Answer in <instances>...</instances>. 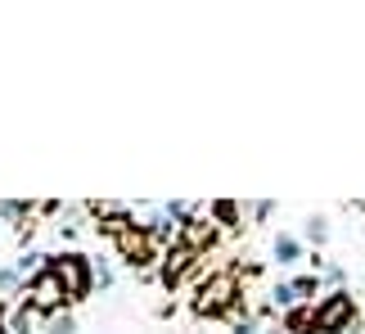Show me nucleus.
Segmentation results:
<instances>
[{
    "label": "nucleus",
    "mask_w": 365,
    "mask_h": 334,
    "mask_svg": "<svg viewBox=\"0 0 365 334\" xmlns=\"http://www.w3.org/2000/svg\"><path fill=\"white\" fill-rule=\"evenodd\" d=\"M284 334H316V303H298L293 312H284Z\"/></svg>",
    "instance_id": "1a4fd4ad"
},
{
    "label": "nucleus",
    "mask_w": 365,
    "mask_h": 334,
    "mask_svg": "<svg viewBox=\"0 0 365 334\" xmlns=\"http://www.w3.org/2000/svg\"><path fill=\"white\" fill-rule=\"evenodd\" d=\"M266 334H284V325H266Z\"/></svg>",
    "instance_id": "4be33fe9"
},
{
    "label": "nucleus",
    "mask_w": 365,
    "mask_h": 334,
    "mask_svg": "<svg viewBox=\"0 0 365 334\" xmlns=\"http://www.w3.org/2000/svg\"><path fill=\"white\" fill-rule=\"evenodd\" d=\"M257 330H262V316H252V312L235 316V325H230V334H257Z\"/></svg>",
    "instance_id": "a211bd4d"
},
{
    "label": "nucleus",
    "mask_w": 365,
    "mask_h": 334,
    "mask_svg": "<svg viewBox=\"0 0 365 334\" xmlns=\"http://www.w3.org/2000/svg\"><path fill=\"white\" fill-rule=\"evenodd\" d=\"M302 235H307V244H316V253L329 244V217H320V213H312L307 217V226H302Z\"/></svg>",
    "instance_id": "f8f14e48"
},
{
    "label": "nucleus",
    "mask_w": 365,
    "mask_h": 334,
    "mask_svg": "<svg viewBox=\"0 0 365 334\" xmlns=\"http://www.w3.org/2000/svg\"><path fill=\"white\" fill-rule=\"evenodd\" d=\"M23 285H27V280H23L14 267H0V303H9L14 294H23Z\"/></svg>",
    "instance_id": "2eb2a0df"
},
{
    "label": "nucleus",
    "mask_w": 365,
    "mask_h": 334,
    "mask_svg": "<svg viewBox=\"0 0 365 334\" xmlns=\"http://www.w3.org/2000/svg\"><path fill=\"white\" fill-rule=\"evenodd\" d=\"M199 267H203V253H194L190 244H180V240H176V244L163 253V262H158V280H163L167 294H172V289H180Z\"/></svg>",
    "instance_id": "423d86ee"
},
{
    "label": "nucleus",
    "mask_w": 365,
    "mask_h": 334,
    "mask_svg": "<svg viewBox=\"0 0 365 334\" xmlns=\"http://www.w3.org/2000/svg\"><path fill=\"white\" fill-rule=\"evenodd\" d=\"M271 308H275L279 316L298 308V294H293V280H279V285H271Z\"/></svg>",
    "instance_id": "ddd939ff"
},
{
    "label": "nucleus",
    "mask_w": 365,
    "mask_h": 334,
    "mask_svg": "<svg viewBox=\"0 0 365 334\" xmlns=\"http://www.w3.org/2000/svg\"><path fill=\"white\" fill-rule=\"evenodd\" d=\"M32 325H36V312L27 308V303H19L14 316H9V334H32Z\"/></svg>",
    "instance_id": "dca6fc26"
},
{
    "label": "nucleus",
    "mask_w": 365,
    "mask_h": 334,
    "mask_svg": "<svg viewBox=\"0 0 365 334\" xmlns=\"http://www.w3.org/2000/svg\"><path fill=\"white\" fill-rule=\"evenodd\" d=\"M302 258H307L302 253V240L293 231H279L275 240H271V262H275V267H298Z\"/></svg>",
    "instance_id": "6e6552de"
},
{
    "label": "nucleus",
    "mask_w": 365,
    "mask_h": 334,
    "mask_svg": "<svg viewBox=\"0 0 365 334\" xmlns=\"http://www.w3.org/2000/svg\"><path fill=\"white\" fill-rule=\"evenodd\" d=\"M207 217H212L221 231H240L244 203H235V199H217V203H207Z\"/></svg>",
    "instance_id": "9d476101"
},
{
    "label": "nucleus",
    "mask_w": 365,
    "mask_h": 334,
    "mask_svg": "<svg viewBox=\"0 0 365 334\" xmlns=\"http://www.w3.org/2000/svg\"><path fill=\"white\" fill-rule=\"evenodd\" d=\"M361 325V303L352 289H329L316 298V334H347Z\"/></svg>",
    "instance_id": "7ed1b4c3"
},
{
    "label": "nucleus",
    "mask_w": 365,
    "mask_h": 334,
    "mask_svg": "<svg viewBox=\"0 0 365 334\" xmlns=\"http://www.w3.org/2000/svg\"><path fill=\"white\" fill-rule=\"evenodd\" d=\"M0 334H9V321H5V303H0Z\"/></svg>",
    "instance_id": "412c9836"
},
{
    "label": "nucleus",
    "mask_w": 365,
    "mask_h": 334,
    "mask_svg": "<svg viewBox=\"0 0 365 334\" xmlns=\"http://www.w3.org/2000/svg\"><path fill=\"white\" fill-rule=\"evenodd\" d=\"M46 334H77V316L73 312H59L46 321Z\"/></svg>",
    "instance_id": "f3484780"
},
{
    "label": "nucleus",
    "mask_w": 365,
    "mask_h": 334,
    "mask_svg": "<svg viewBox=\"0 0 365 334\" xmlns=\"http://www.w3.org/2000/svg\"><path fill=\"white\" fill-rule=\"evenodd\" d=\"M240 298H244V267L240 262H226V267L207 271L203 280L194 285L190 312L199 316V321H221V316L240 312Z\"/></svg>",
    "instance_id": "f257e3e1"
},
{
    "label": "nucleus",
    "mask_w": 365,
    "mask_h": 334,
    "mask_svg": "<svg viewBox=\"0 0 365 334\" xmlns=\"http://www.w3.org/2000/svg\"><path fill=\"white\" fill-rule=\"evenodd\" d=\"M320 275L316 271H307V275H293V294H298V303H316V294H320Z\"/></svg>",
    "instance_id": "4468645a"
},
{
    "label": "nucleus",
    "mask_w": 365,
    "mask_h": 334,
    "mask_svg": "<svg viewBox=\"0 0 365 334\" xmlns=\"http://www.w3.org/2000/svg\"><path fill=\"white\" fill-rule=\"evenodd\" d=\"M46 267L63 280L68 289V303H86L95 294V262L86 253H77V248H68V253H50Z\"/></svg>",
    "instance_id": "f03ea898"
},
{
    "label": "nucleus",
    "mask_w": 365,
    "mask_h": 334,
    "mask_svg": "<svg viewBox=\"0 0 365 334\" xmlns=\"http://www.w3.org/2000/svg\"><path fill=\"white\" fill-rule=\"evenodd\" d=\"M248 213H252V217H257V221H266V217H271V213H275V203H271V199H262V203H252V208H248Z\"/></svg>",
    "instance_id": "aec40b11"
},
{
    "label": "nucleus",
    "mask_w": 365,
    "mask_h": 334,
    "mask_svg": "<svg viewBox=\"0 0 365 334\" xmlns=\"http://www.w3.org/2000/svg\"><path fill=\"white\" fill-rule=\"evenodd\" d=\"M356 208H361V213H365V199H361V203H356Z\"/></svg>",
    "instance_id": "5701e85b"
},
{
    "label": "nucleus",
    "mask_w": 365,
    "mask_h": 334,
    "mask_svg": "<svg viewBox=\"0 0 365 334\" xmlns=\"http://www.w3.org/2000/svg\"><path fill=\"white\" fill-rule=\"evenodd\" d=\"M32 213H36V208L32 203H19V199H5V203H0V217H5L9 226H19V231L32 226Z\"/></svg>",
    "instance_id": "9b49d317"
},
{
    "label": "nucleus",
    "mask_w": 365,
    "mask_h": 334,
    "mask_svg": "<svg viewBox=\"0 0 365 334\" xmlns=\"http://www.w3.org/2000/svg\"><path fill=\"white\" fill-rule=\"evenodd\" d=\"M180 244H190L194 248V253H212V248L221 244V226H217V221L212 217H203V213H194L190 221H185V226H180Z\"/></svg>",
    "instance_id": "0eeeda50"
},
{
    "label": "nucleus",
    "mask_w": 365,
    "mask_h": 334,
    "mask_svg": "<svg viewBox=\"0 0 365 334\" xmlns=\"http://www.w3.org/2000/svg\"><path fill=\"white\" fill-rule=\"evenodd\" d=\"M95 289H113V271H108V262H95Z\"/></svg>",
    "instance_id": "6ab92c4d"
},
{
    "label": "nucleus",
    "mask_w": 365,
    "mask_h": 334,
    "mask_svg": "<svg viewBox=\"0 0 365 334\" xmlns=\"http://www.w3.org/2000/svg\"><path fill=\"white\" fill-rule=\"evenodd\" d=\"M23 303H27V308H32L36 316H46V321H50V316L68 312V289H63L59 275L46 267V271H36L32 280L23 285Z\"/></svg>",
    "instance_id": "39448f33"
},
{
    "label": "nucleus",
    "mask_w": 365,
    "mask_h": 334,
    "mask_svg": "<svg viewBox=\"0 0 365 334\" xmlns=\"http://www.w3.org/2000/svg\"><path fill=\"white\" fill-rule=\"evenodd\" d=\"M113 248H118V258L126 262L131 271H149V267H158L167 248L153 240V231L149 226H140V221H131L122 235H113Z\"/></svg>",
    "instance_id": "20e7f679"
}]
</instances>
